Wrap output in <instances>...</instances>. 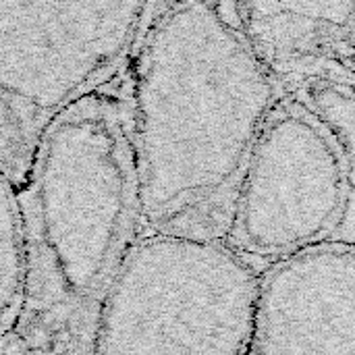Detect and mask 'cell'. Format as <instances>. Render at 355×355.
Instances as JSON below:
<instances>
[{"label":"cell","mask_w":355,"mask_h":355,"mask_svg":"<svg viewBox=\"0 0 355 355\" xmlns=\"http://www.w3.org/2000/svg\"><path fill=\"white\" fill-rule=\"evenodd\" d=\"M275 83L212 2L158 4L133 58L144 235L229 243Z\"/></svg>","instance_id":"cell-1"},{"label":"cell","mask_w":355,"mask_h":355,"mask_svg":"<svg viewBox=\"0 0 355 355\" xmlns=\"http://www.w3.org/2000/svg\"><path fill=\"white\" fill-rule=\"evenodd\" d=\"M17 193L25 287L15 333L33 355H96L106 304L144 235L133 60L54 121Z\"/></svg>","instance_id":"cell-2"},{"label":"cell","mask_w":355,"mask_h":355,"mask_svg":"<svg viewBox=\"0 0 355 355\" xmlns=\"http://www.w3.org/2000/svg\"><path fill=\"white\" fill-rule=\"evenodd\" d=\"M154 4L0 2V173L19 191L54 121L135 56Z\"/></svg>","instance_id":"cell-3"},{"label":"cell","mask_w":355,"mask_h":355,"mask_svg":"<svg viewBox=\"0 0 355 355\" xmlns=\"http://www.w3.org/2000/svg\"><path fill=\"white\" fill-rule=\"evenodd\" d=\"M260 277L225 241L141 235L106 304L96 355H248Z\"/></svg>","instance_id":"cell-4"},{"label":"cell","mask_w":355,"mask_h":355,"mask_svg":"<svg viewBox=\"0 0 355 355\" xmlns=\"http://www.w3.org/2000/svg\"><path fill=\"white\" fill-rule=\"evenodd\" d=\"M352 158L306 102L279 100L256 141L229 245L287 258L331 241L352 196Z\"/></svg>","instance_id":"cell-5"},{"label":"cell","mask_w":355,"mask_h":355,"mask_svg":"<svg viewBox=\"0 0 355 355\" xmlns=\"http://www.w3.org/2000/svg\"><path fill=\"white\" fill-rule=\"evenodd\" d=\"M248 355H355V245L331 239L260 275Z\"/></svg>","instance_id":"cell-6"},{"label":"cell","mask_w":355,"mask_h":355,"mask_svg":"<svg viewBox=\"0 0 355 355\" xmlns=\"http://www.w3.org/2000/svg\"><path fill=\"white\" fill-rule=\"evenodd\" d=\"M25 287L21 206L15 185L0 173V339L17 331Z\"/></svg>","instance_id":"cell-7"},{"label":"cell","mask_w":355,"mask_h":355,"mask_svg":"<svg viewBox=\"0 0 355 355\" xmlns=\"http://www.w3.org/2000/svg\"><path fill=\"white\" fill-rule=\"evenodd\" d=\"M0 355H33L17 333L0 339Z\"/></svg>","instance_id":"cell-8"}]
</instances>
